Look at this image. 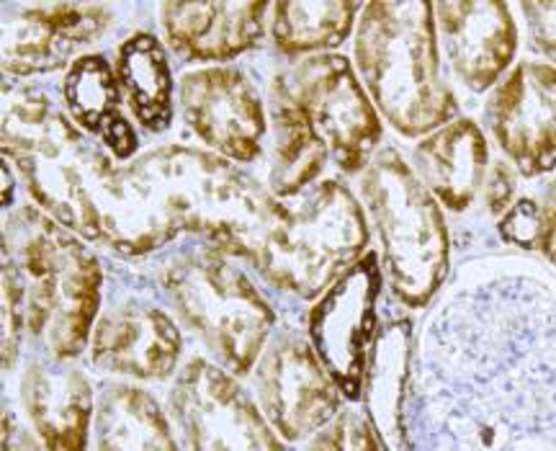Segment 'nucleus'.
Instances as JSON below:
<instances>
[{"label":"nucleus","instance_id":"1","mask_svg":"<svg viewBox=\"0 0 556 451\" xmlns=\"http://www.w3.org/2000/svg\"><path fill=\"white\" fill-rule=\"evenodd\" d=\"M270 199L222 158L165 145L116 168L101 204V242L142 255L189 230L206 235L222 253L250 259Z\"/></svg>","mask_w":556,"mask_h":451},{"label":"nucleus","instance_id":"2","mask_svg":"<svg viewBox=\"0 0 556 451\" xmlns=\"http://www.w3.org/2000/svg\"><path fill=\"white\" fill-rule=\"evenodd\" d=\"M101 268L65 225L24 206L3 230V366L16 361L21 330L41 336L54 359L86 349L99 310Z\"/></svg>","mask_w":556,"mask_h":451},{"label":"nucleus","instance_id":"3","mask_svg":"<svg viewBox=\"0 0 556 451\" xmlns=\"http://www.w3.org/2000/svg\"><path fill=\"white\" fill-rule=\"evenodd\" d=\"M3 152L60 225L101 242V204L116 168L41 90L18 88L3 109Z\"/></svg>","mask_w":556,"mask_h":451},{"label":"nucleus","instance_id":"4","mask_svg":"<svg viewBox=\"0 0 556 451\" xmlns=\"http://www.w3.org/2000/svg\"><path fill=\"white\" fill-rule=\"evenodd\" d=\"M356 58L374 101L402 135H426L454 116L456 99L438 60L433 5L368 3Z\"/></svg>","mask_w":556,"mask_h":451},{"label":"nucleus","instance_id":"5","mask_svg":"<svg viewBox=\"0 0 556 451\" xmlns=\"http://www.w3.org/2000/svg\"><path fill=\"white\" fill-rule=\"evenodd\" d=\"M368 227L356 197L336 180L270 199L253 259L276 287L312 300L361 259Z\"/></svg>","mask_w":556,"mask_h":451},{"label":"nucleus","instance_id":"6","mask_svg":"<svg viewBox=\"0 0 556 451\" xmlns=\"http://www.w3.org/2000/svg\"><path fill=\"white\" fill-rule=\"evenodd\" d=\"M364 199L379 227L392 289L420 308L441 287L448 266V233L435 199L394 150L368 165Z\"/></svg>","mask_w":556,"mask_h":451},{"label":"nucleus","instance_id":"7","mask_svg":"<svg viewBox=\"0 0 556 451\" xmlns=\"http://www.w3.org/2000/svg\"><path fill=\"white\" fill-rule=\"evenodd\" d=\"M178 315L235 374H248L276 325L270 304L217 248L184 253L163 271Z\"/></svg>","mask_w":556,"mask_h":451},{"label":"nucleus","instance_id":"8","mask_svg":"<svg viewBox=\"0 0 556 451\" xmlns=\"http://www.w3.org/2000/svg\"><path fill=\"white\" fill-rule=\"evenodd\" d=\"M276 96L304 111L343 171H361L377 150L379 116L345 58L319 54L299 62L294 71L276 80Z\"/></svg>","mask_w":556,"mask_h":451},{"label":"nucleus","instance_id":"9","mask_svg":"<svg viewBox=\"0 0 556 451\" xmlns=\"http://www.w3.org/2000/svg\"><path fill=\"white\" fill-rule=\"evenodd\" d=\"M381 271L374 255L340 274L309 315L312 349L348 400L364 390L368 351L377 336Z\"/></svg>","mask_w":556,"mask_h":451},{"label":"nucleus","instance_id":"10","mask_svg":"<svg viewBox=\"0 0 556 451\" xmlns=\"http://www.w3.org/2000/svg\"><path fill=\"white\" fill-rule=\"evenodd\" d=\"M170 413L186 449H281L245 390L204 359L180 372L170 394Z\"/></svg>","mask_w":556,"mask_h":451},{"label":"nucleus","instance_id":"11","mask_svg":"<svg viewBox=\"0 0 556 451\" xmlns=\"http://www.w3.org/2000/svg\"><path fill=\"white\" fill-rule=\"evenodd\" d=\"M255 385L268 423L289 441L323 431L338 415L336 381L315 349L296 336H283L263 356Z\"/></svg>","mask_w":556,"mask_h":451},{"label":"nucleus","instance_id":"12","mask_svg":"<svg viewBox=\"0 0 556 451\" xmlns=\"http://www.w3.org/2000/svg\"><path fill=\"white\" fill-rule=\"evenodd\" d=\"M186 122L208 148L248 163L261 152L266 114L253 83L235 67H206L180 80Z\"/></svg>","mask_w":556,"mask_h":451},{"label":"nucleus","instance_id":"13","mask_svg":"<svg viewBox=\"0 0 556 451\" xmlns=\"http://www.w3.org/2000/svg\"><path fill=\"white\" fill-rule=\"evenodd\" d=\"M492 131L526 176L554 165V67L520 62L490 107Z\"/></svg>","mask_w":556,"mask_h":451},{"label":"nucleus","instance_id":"14","mask_svg":"<svg viewBox=\"0 0 556 451\" xmlns=\"http://www.w3.org/2000/svg\"><path fill=\"white\" fill-rule=\"evenodd\" d=\"M109 13L93 5L11 9L3 21V67L13 75L58 71L80 45L99 37Z\"/></svg>","mask_w":556,"mask_h":451},{"label":"nucleus","instance_id":"15","mask_svg":"<svg viewBox=\"0 0 556 451\" xmlns=\"http://www.w3.org/2000/svg\"><path fill=\"white\" fill-rule=\"evenodd\" d=\"M433 13L458 78L475 90L490 88L510 65L518 45V32L507 5L495 0H464L438 3Z\"/></svg>","mask_w":556,"mask_h":451},{"label":"nucleus","instance_id":"16","mask_svg":"<svg viewBox=\"0 0 556 451\" xmlns=\"http://www.w3.org/2000/svg\"><path fill=\"white\" fill-rule=\"evenodd\" d=\"M180 333L157 308L127 304L111 310L93 328L90 361L99 369L137 379H163L176 369Z\"/></svg>","mask_w":556,"mask_h":451},{"label":"nucleus","instance_id":"17","mask_svg":"<svg viewBox=\"0 0 556 451\" xmlns=\"http://www.w3.org/2000/svg\"><path fill=\"white\" fill-rule=\"evenodd\" d=\"M62 361H31L24 374V405L47 449L78 451L88 439L93 390L86 374Z\"/></svg>","mask_w":556,"mask_h":451},{"label":"nucleus","instance_id":"18","mask_svg":"<svg viewBox=\"0 0 556 451\" xmlns=\"http://www.w3.org/2000/svg\"><path fill=\"white\" fill-rule=\"evenodd\" d=\"M266 3H165L163 26L170 45L189 60H229L263 34Z\"/></svg>","mask_w":556,"mask_h":451},{"label":"nucleus","instance_id":"19","mask_svg":"<svg viewBox=\"0 0 556 451\" xmlns=\"http://www.w3.org/2000/svg\"><path fill=\"white\" fill-rule=\"evenodd\" d=\"M422 180L448 210L464 212L482 189L486 142L475 122L458 120L430 135L417 148Z\"/></svg>","mask_w":556,"mask_h":451},{"label":"nucleus","instance_id":"20","mask_svg":"<svg viewBox=\"0 0 556 451\" xmlns=\"http://www.w3.org/2000/svg\"><path fill=\"white\" fill-rule=\"evenodd\" d=\"M114 71L99 54L73 62L65 78V101L73 120L83 129L99 135L116 158H129L137 148V135L119 111V88Z\"/></svg>","mask_w":556,"mask_h":451},{"label":"nucleus","instance_id":"21","mask_svg":"<svg viewBox=\"0 0 556 451\" xmlns=\"http://www.w3.org/2000/svg\"><path fill=\"white\" fill-rule=\"evenodd\" d=\"M96 447L103 451H173L178 447L157 402L135 387L106 390L96 413Z\"/></svg>","mask_w":556,"mask_h":451},{"label":"nucleus","instance_id":"22","mask_svg":"<svg viewBox=\"0 0 556 451\" xmlns=\"http://www.w3.org/2000/svg\"><path fill=\"white\" fill-rule=\"evenodd\" d=\"M116 80L127 93L139 124L148 129H165L173 116V78L168 58L152 34H135L127 39L116 60Z\"/></svg>","mask_w":556,"mask_h":451},{"label":"nucleus","instance_id":"23","mask_svg":"<svg viewBox=\"0 0 556 451\" xmlns=\"http://www.w3.org/2000/svg\"><path fill=\"white\" fill-rule=\"evenodd\" d=\"M274 163H270V184L276 197H294L307 189L317 173L323 171L328 148L317 137L304 111L287 99L274 103Z\"/></svg>","mask_w":556,"mask_h":451},{"label":"nucleus","instance_id":"24","mask_svg":"<svg viewBox=\"0 0 556 451\" xmlns=\"http://www.w3.org/2000/svg\"><path fill=\"white\" fill-rule=\"evenodd\" d=\"M356 11L358 5L348 0L278 3L274 9V39L289 54L336 47L351 34Z\"/></svg>","mask_w":556,"mask_h":451},{"label":"nucleus","instance_id":"25","mask_svg":"<svg viewBox=\"0 0 556 451\" xmlns=\"http://www.w3.org/2000/svg\"><path fill=\"white\" fill-rule=\"evenodd\" d=\"M409 361V333L407 325H394L379 338L371 359V374H368V413L379 431L389 439L400 436V408L402 387L407 377Z\"/></svg>","mask_w":556,"mask_h":451},{"label":"nucleus","instance_id":"26","mask_svg":"<svg viewBox=\"0 0 556 451\" xmlns=\"http://www.w3.org/2000/svg\"><path fill=\"white\" fill-rule=\"evenodd\" d=\"M500 233L507 242H516L520 248H541L552 259L554 248V206L548 201L546 210H541L533 199H520L516 206L505 212Z\"/></svg>","mask_w":556,"mask_h":451},{"label":"nucleus","instance_id":"27","mask_svg":"<svg viewBox=\"0 0 556 451\" xmlns=\"http://www.w3.org/2000/svg\"><path fill=\"white\" fill-rule=\"evenodd\" d=\"M336 423L325 434H319V439L312 443L315 449H381L374 428L366 421H361L356 413H340Z\"/></svg>","mask_w":556,"mask_h":451},{"label":"nucleus","instance_id":"28","mask_svg":"<svg viewBox=\"0 0 556 451\" xmlns=\"http://www.w3.org/2000/svg\"><path fill=\"white\" fill-rule=\"evenodd\" d=\"M523 11L531 18L536 45L548 54H554V3H526Z\"/></svg>","mask_w":556,"mask_h":451},{"label":"nucleus","instance_id":"29","mask_svg":"<svg viewBox=\"0 0 556 451\" xmlns=\"http://www.w3.org/2000/svg\"><path fill=\"white\" fill-rule=\"evenodd\" d=\"M513 191H516V178H513L510 168L505 163H497L492 171L490 184H486V201H490L492 212H503L510 201Z\"/></svg>","mask_w":556,"mask_h":451}]
</instances>
